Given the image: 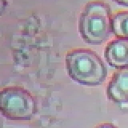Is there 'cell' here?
<instances>
[{"mask_svg": "<svg viewBox=\"0 0 128 128\" xmlns=\"http://www.w3.org/2000/svg\"><path fill=\"white\" fill-rule=\"evenodd\" d=\"M2 115L10 120H30L37 112L34 96L22 87L10 86L2 89L0 94Z\"/></svg>", "mask_w": 128, "mask_h": 128, "instance_id": "cell-3", "label": "cell"}, {"mask_svg": "<svg viewBox=\"0 0 128 128\" xmlns=\"http://www.w3.org/2000/svg\"><path fill=\"white\" fill-rule=\"evenodd\" d=\"M96 128H117V127L114 126L113 124H110V123H103V124L98 125Z\"/></svg>", "mask_w": 128, "mask_h": 128, "instance_id": "cell-7", "label": "cell"}, {"mask_svg": "<svg viewBox=\"0 0 128 128\" xmlns=\"http://www.w3.org/2000/svg\"><path fill=\"white\" fill-rule=\"evenodd\" d=\"M66 70L75 82L86 86L102 84L107 77V68L102 59L92 50L73 49L65 57Z\"/></svg>", "mask_w": 128, "mask_h": 128, "instance_id": "cell-1", "label": "cell"}, {"mask_svg": "<svg viewBox=\"0 0 128 128\" xmlns=\"http://www.w3.org/2000/svg\"><path fill=\"white\" fill-rule=\"evenodd\" d=\"M111 10L108 4L92 1L86 4L79 17L78 30L84 42L100 45L112 33Z\"/></svg>", "mask_w": 128, "mask_h": 128, "instance_id": "cell-2", "label": "cell"}, {"mask_svg": "<svg viewBox=\"0 0 128 128\" xmlns=\"http://www.w3.org/2000/svg\"><path fill=\"white\" fill-rule=\"evenodd\" d=\"M106 94L114 103H128V67L114 73L107 85Z\"/></svg>", "mask_w": 128, "mask_h": 128, "instance_id": "cell-5", "label": "cell"}, {"mask_svg": "<svg viewBox=\"0 0 128 128\" xmlns=\"http://www.w3.org/2000/svg\"><path fill=\"white\" fill-rule=\"evenodd\" d=\"M106 62L113 68L124 69L128 67V39L116 38L110 41L104 51Z\"/></svg>", "mask_w": 128, "mask_h": 128, "instance_id": "cell-4", "label": "cell"}, {"mask_svg": "<svg viewBox=\"0 0 128 128\" xmlns=\"http://www.w3.org/2000/svg\"><path fill=\"white\" fill-rule=\"evenodd\" d=\"M5 8H6V0H1V13H3Z\"/></svg>", "mask_w": 128, "mask_h": 128, "instance_id": "cell-9", "label": "cell"}, {"mask_svg": "<svg viewBox=\"0 0 128 128\" xmlns=\"http://www.w3.org/2000/svg\"><path fill=\"white\" fill-rule=\"evenodd\" d=\"M112 33L116 38L128 39V11H120L113 15Z\"/></svg>", "mask_w": 128, "mask_h": 128, "instance_id": "cell-6", "label": "cell"}, {"mask_svg": "<svg viewBox=\"0 0 128 128\" xmlns=\"http://www.w3.org/2000/svg\"><path fill=\"white\" fill-rule=\"evenodd\" d=\"M112 1L115 2V3H117L118 5L128 7V0H112Z\"/></svg>", "mask_w": 128, "mask_h": 128, "instance_id": "cell-8", "label": "cell"}]
</instances>
